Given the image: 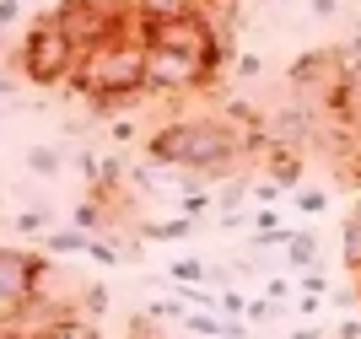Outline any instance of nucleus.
<instances>
[{"mask_svg": "<svg viewBox=\"0 0 361 339\" xmlns=\"http://www.w3.org/2000/svg\"><path fill=\"white\" fill-rule=\"evenodd\" d=\"M65 87L92 97L97 113H108L114 103H130L135 92H146V22L135 16V22L114 27L108 38H97L75 59V75Z\"/></svg>", "mask_w": 361, "mask_h": 339, "instance_id": "obj_1", "label": "nucleus"}, {"mask_svg": "<svg viewBox=\"0 0 361 339\" xmlns=\"http://www.w3.org/2000/svg\"><path fill=\"white\" fill-rule=\"evenodd\" d=\"M146 156L157 167H178L189 178H232L243 146L221 118H173L146 140Z\"/></svg>", "mask_w": 361, "mask_h": 339, "instance_id": "obj_2", "label": "nucleus"}, {"mask_svg": "<svg viewBox=\"0 0 361 339\" xmlns=\"http://www.w3.org/2000/svg\"><path fill=\"white\" fill-rule=\"evenodd\" d=\"M75 44L65 38V27L54 22V16H38L27 32H22V49H16V70H22V81H32V87H65L75 75Z\"/></svg>", "mask_w": 361, "mask_h": 339, "instance_id": "obj_3", "label": "nucleus"}, {"mask_svg": "<svg viewBox=\"0 0 361 339\" xmlns=\"http://www.w3.org/2000/svg\"><path fill=\"white\" fill-rule=\"evenodd\" d=\"M49 264L44 253H27V248H0V323L16 318L22 307L38 302V285H44Z\"/></svg>", "mask_w": 361, "mask_h": 339, "instance_id": "obj_4", "label": "nucleus"}, {"mask_svg": "<svg viewBox=\"0 0 361 339\" xmlns=\"http://www.w3.org/2000/svg\"><path fill=\"white\" fill-rule=\"evenodd\" d=\"M205 81H211V70L200 59L162 49V44H146V92H195Z\"/></svg>", "mask_w": 361, "mask_h": 339, "instance_id": "obj_5", "label": "nucleus"}, {"mask_svg": "<svg viewBox=\"0 0 361 339\" xmlns=\"http://www.w3.org/2000/svg\"><path fill=\"white\" fill-rule=\"evenodd\" d=\"M340 59H345V81L334 92V113L361 130V38H350V44L340 49Z\"/></svg>", "mask_w": 361, "mask_h": 339, "instance_id": "obj_6", "label": "nucleus"}, {"mask_svg": "<svg viewBox=\"0 0 361 339\" xmlns=\"http://www.w3.org/2000/svg\"><path fill=\"white\" fill-rule=\"evenodd\" d=\"M135 16L146 27H157V22H183V16H200V0H135Z\"/></svg>", "mask_w": 361, "mask_h": 339, "instance_id": "obj_7", "label": "nucleus"}, {"mask_svg": "<svg viewBox=\"0 0 361 339\" xmlns=\"http://www.w3.org/2000/svg\"><path fill=\"white\" fill-rule=\"evenodd\" d=\"M146 242H183V237H195V221L189 216H173V221H146L140 226Z\"/></svg>", "mask_w": 361, "mask_h": 339, "instance_id": "obj_8", "label": "nucleus"}, {"mask_svg": "<svg viewBox=\"0 0 361 339\" xmlns=\"http://www.w3.org/2000/svg\"><path fill=\"white\" fill-rule=\"evenodd\" d=\"M167 281L173 285H205V281H221L211 264H200V259H173L167 264Z\"/></svg>", "mask_w": 361, "mask_h": 339, "instance_id": "obj_9", "label": "nucleus"}, {"mask_svg": "<svg viewBox=\"0 0 361 339\" xmlns=\"http://www.w3.org/2000/svg\"><path fill=\"white\" fill-rule=\"evenodd\" d=\"M286 259L297 269H318V237L313 232H291L286 237Z\"/></svg>", "mask_w": 361, "mask_h": 339, "instance_id": "obj_10", "label": "nucleus"}, {"mask_svg": "<svg viewBox=\"0 0 361 339\" xmlns=\"http://www.w3.org/2000/svg\"><path fill=\"white\" fill-rule=\"evenodd\" d=\"M60 167H65V151H54V146H32V151H27V173L54 178Z\"/></svg>", "mask_w": 361, "mask_h": 339, "instance_id": "obj_11", "label": "nucleus"}, {"mask_svg": "<svg viewBox=\"0 0 361 339\" xmlns=\"http://www.w3.org/2000/svg\"><path fill=\"white\" fill-rule=\"evenodd\" d=\"M44 248L49 253H87V232H44Z\"/></svg>", "mask_w": 361, "mask_h": 339, "instance_id": "obj_12", "label": "nucleus"}, {"mask_svg": "<svg viewBox=\"0 0 361 339\" xmlns=\"http://www.w3.org/2000/svg\"><path fill=\"white\" fill-rule=\"evenodd\" d=\"M275 312H281V307H275L270 296H259V302H248V307H243V318H248V323H270Z\"/></svg>", "mask_w": 361, "mask_h": 339, "instance_id": "obj_13", "label": "nucleus"}, {"mask_svg": "<svg viewBox=\"0 0 361 339\" xmlns=\"http://www.w3.org/2000/svg\"><path fill=\"white\" fill-rule=\"evenodd\" d=\"M16 232H49V210H22V216H16Z\"/></svg>", "mask_w": 361, "mask_h": 339, "instance_id": "obj_14", "label": "nucleus"}, {"mask_svg": "<svg viewBox=\"0 0 361 339\" xmlns=\"http://www.w3.org/2000/svg\"><path fill=\"white\" fill-rule=\"evenodd\" d=\"M16 16H22V0H0V32H6V27H11V22H16Z\"/></svg>", "mask_w": 361, "mask_h": 339, "instance_id": "obj_15", "label": "nucleus"}, {"mask_svg": "<svg viewBox=\"0 0 361 339\" xmlns=\"http://www.w3.org/2000/svg\"><path fill=\"white\" fill-rule=\"evenodd\" d=\"M297 205H302V210H324V194H318V189H302Z\"/></svg>", "mask_w": 361, "mask_h": 339, "instance_id": "obj_16", "label": "nucleus"}, {"mask_svg": "<svg viewBox=\"0 0 361 339\" xmlns=\"http://www.w3.org/2000/svg\"><path fill=\"white\" fill-rule=\"evenodd\" d=\"M313 11L318 16H340V0H313Z\"/></svg>", "mask_w": 361, "mask_h": 339, "instance_id": "obj_17", "label": "nucleus"}, {"mask_svg": "<svg viewBox=\"0 0 361 339\" xmlns=\"http://www.w3.org/2000/svg\"><path fill=\"white\" fill-rule=\"evenodd\" d=\"M286 339H324V334H318V328H291Z\"/></svg>", "mask_w": 361, "mask_h": 339, "instance_id": "obj_18", "label": "nucleus"}, {"mask_svg": "<svg viewBox=\"0 0 361 339\" xmlns=\"http://www.w3.org/2000/svg\"><path fill=\"white\" fill-rule=\"evenodd\" d=\"M221 339H238V334H221Z\"/></svg>", "mask_w": 361, "mask_h": 339, "instance_id": "obj_19", "label": "nucleus"}]
</instances>
